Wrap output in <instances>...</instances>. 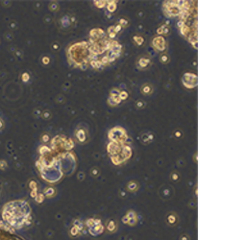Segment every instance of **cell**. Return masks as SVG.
<instances>
[{"label": "cell", "mask_w": 245, "mask_h": 240, "mask_svg": "<svg viewBox=\"0 0 245 240\" xmlns=\"http://www.w3.org/2000/svg\"><path fill=\"white\" fill-rule=\"evenodd\" d=\"M67 56L69 62L74 65L81 70H86L90 66L89 62L91 59V53L87 41L75 42L67 49Z\"/></svg>", "instance_id": "obj_1"}, {"label": "cell", "mask_w": 245, "mask_h": 240, "mask_svg": "<svg viewBox=\"0 0 245 240\" xmlns=\"http://www.w3.org/2000/svg\"><path fill=\"white\" fill-rule=\"evenodd\" d=\"M107 151L111 157V161L115 165H120L125 161H127L133 154V151L130 146L126 144H119L115 142H110L107 145Z\"/></svg>", "instance_id": "obj_2"}, {"label": "cell", "mask_w": 245, "mask_h": 240, "mask_svg": "<svg viewBox=\"0 0 245 240\" xmlns=\"http://www.w3.org/2000/svg\"><path fill=\"white\" fill-rule=\"evenodd\" d=\"M190 1H184V0L165 1L162 3V11L166 17H179L182 12L190 7Z\"/></svg>", "instance_id": "obj_3"}, {"label": "cell", "mask_w": 245, "mask_h": 240, "mask_svg": "<svg viewBox=\"0 0 245 240\" xmlns=\"http://www.w3.org/2000/svg\"><path fill=\"white\" fill-rule=\"evenodd\" d=\"M108 137L111 140V142H115L119 144H125V142L128 139V135L126 132V130L120 126H116V127L112 128L109 131Z\"/></svg>", "instance_id": "obj_4"}, {"label": "cell", "mask_w": 245, "mask_h": 240, "mask_svg": "<svg viewBox=\"0 0 245 240\" xmlns=\"http://www.w3.org/2000/svg\"><path fill=\"white\" fill-rule=\"evenodd\" d=\"M198 78L193 72H186L182 77V84L187 90H193L197 86Z\"/></svg>", "instance_id": "obj_5"}, {"label": "cell", "mask_w": 245, "mask_h": 240, "mask_svg": "<svg viewBox=\"0 0 245 240\" xmlns=\"http://www.w3.org/2000/svg\"><path fill=\"white\" fill-rule=\"evenodd\" d=\"M151 45L154 48V50H156L157 52L165 53L166 50H167L168 43H167V41L165 40V37L156 36V37H154L153 39H152Z\"/></svg>", "instance_id": "obj_6"}, {"label": "cell", "mask_w": 245, "mask_h": 240, "mask_svg": "<svg viewBox=\"0 0 245 240\" xmlns=\"http://www.w3.org/2000/svg\"><path fill=\"white\" fill-rule=\"evenodd\" d=\"M107 37L106 32L101 28H93L90 31L89 34V43H93L98 41H101Z\"/></svg>", "instance_id": "obj_7"}, {"label": "cell", "mask_w": 245, "mask_h": 240, "mask_svg": "<svg viewBox=\"0 0 245 240\" xmlns=\"http://www.w3.org/2000/svg\"><path fill=\"white\" fill-rule=\"evenodd\" d=\"M152 65V62L150 60L149 57L147 56H141L140 58H137V62H136V65H137V68L140 69V70L143 71V70H146L148 69L150 66Z\"/></svg>", "instance_id": "obj_8"}, {"label": "cell", "mask_w": 245, "mask_h": 240, "mask_svg": "<svg viewBox=\"0 0 245 240\" xmlns=\"http://www.w3.org/2000/svg\"><path fill=\"white\" fill-rule=\"evenodd\" d=\"M75 136H76L77 141L79 143H85L89 139V134H87V129L80 127L79 129H77L76 132H75Z\"/></svg>", "instance_id": "obj_9"}, {"label": "cell", "mask_w": 245, "mask_h": 240, "mask_svg": "<svg viewBox=\"0 0 245 240\" xmlns=\"http://www.w3.org/2000/svg\"><path fill=\"white\" fill-rule=\"evenodd\" d=\"M89 65L93 69H95V70H101V69L104 68V66L102 65V64H101V62H100L99 58H96V57H91L90 62H89Z\"/></svg>", "instance_id": "obj_10"}, {"label": "cell", "mask_w": 245, "mask_h": 240, "mask_svg": "<svg viewBox=\"0 0 245 240\" xmlns=\"http://www.w3.org/2000/svg\"><path fill=\"white\" fill-rule=\"evenodd\" d=\"M170 32H171V29L167 24H162L158 29H157V35L162 36V37L169 36L170 35Z\"/></svg>", "instance_id": "obj_11"}, {"label": "cell", "mask_w": 245, "mask_h": 240, "mask_svg": "<svg viewBox=\"0 0 245 240\" xmlns=\"http://www.w3.org/2000/svg\"><path fill=\"white\" fill-rule=\"evenodd\" d=\"M140 92L143 95H151V94L154 92V87L151 84L149 83H145L143 84L140 87Z\"/></svg>", "instance_id": "obj_12"}, {"label": "cell", "mask_w": 245, "mask_h": 240, "mask_svg": "<svg viewBox=\"0 0 245 240\" xmlns=\"http://www.w3.org/2000/svg\"><path fill=\"white\" fill-rule=\"evenodd\" d=\"M89 231L91 232V235H100V233L103 232L104 228H103L101 222H100V223H97V224H95L94 226L91 227V228H89Z\"/></svg>", "instance_id": "obj_13"}, {"label": "cell", "mask_w": 245, "mask_h": 240, "mask_svg": "<svg viewBox=\"0 0 245 240\" xmlns=\"http://www.w3.org/2000/svg\"><path fill=\"white\" fill-rule=\"evenodd\" d=\"M106 9H107V12H110V14H114V12H115L117 11V1H115V0H111V1H107Z\"/></svg>", "instance_id": "obj_14"}, {"label": "cell", "mask_w": 245, "mask_h": 240, "mask_svg": "<svg viewBox=\"0 0 245 240\" xmlns=\"http://www.w3.org/2000/svg\"><path fill=\"white\" fill-rule=\"evenodd\" d=\"M132 41H133L134 44L137 46H142L144 43H145V39L141 36V35H139V34H136L133 36L132 37Z\"/></svg>", "instance_id": "obj_15"}, {"label": "cell", "mask_w": 245, "mask_h": 240, "mask_svg": "<svg viewBox=\"0 0 245 240\" xmlns=\"http://www.w3.org/2000/svg\"><path fill=\"white\" fill-rule=\"evenodd\" d=\"M154 139V135L152 132H145L141 136V140L144 144H149L151 143Z\"/></svg>", "instance_id": "obj_16"}, {"label": "cell", "mask_w": 245, "mask_h": 240, "mask_svg": "<svg viewBox=\"0 0 245 240\" xmlns=\"http://www.w3.org/2000/svg\"><path fill=\"white\" fill-rule=\"evenodd\" d=\"M107 37H108V39L110 41H115L116 37H117V34L115 32V29H114V25L112 26H110L107 30V33H106Z\"/></svg>", "instance_id": "obj_17"}, {"label": "cell", "mask_w": 245, "mask_h": 240, "mask_svg": "<svg viewBox=\"0 0 245 240\" xmlns=\"http://www.w3.org/2000/svg\"><path fill=\"white\" fill-rule=\"evenodd\" d=\"M108 105L111 106V107H116L118 105H120L122 102H121V100L119 99V97H109L108 98Z\"/></svg>", "instance_id": "obj_18"}, {"label": "cell", "mask_w": 245, "mask_h": 240, "mask_svg": "<svg viewBox=\"0 0 245 240\" xmlns=\"http://www.w3.org/2000/svg\"><path fill=\"white\" fill-rule=\"evenodd\" d=\"M140 188V185L137 182L135 181H131L127 184V189L130 192H136L137 189Z\"/></svg>", "instance_id": "obj_19"}, {"label": "cell", "mask_w": 245, "mask_h": 240, "mask_svg": "<svg viewBox=\"0 0 245 240\" xmlns=\"http://www.w3.org/2000/svg\"><path fill=\"white\" fill-rule=\"evenodd\" d=\"M107 1H108V0H94L93 5L95 6L97 9H104L106 8Z\"/></svg>", "instance_id": "obj_20"}, {"label": "cell", "mask_w": 245, "mask_h": 240, "mask_svg": "<svg viewBox=\"0 0 245 240\" xmlns=\"http://www.w3.org/2000/svg\"><path fill=\"white\" fill-rule=\"evenodd\" d=\"M160 62L162 65H167L170 62V56L166 53H162L160 55Z\"/></svg>", "instance_id": "obj_21"}, {"label": "cell", "mask_w": 245, "mask_h": 240, "mask_svg": "<svg viewBox=\"0 0 245 240\" xmlns=\"http://www.w3.org/2000/svg\"><path fill=\"white\" fill-rule=\"evenodd\" d=\"M117 23L124 29V28H127L130 25V19L127 17H121L120 19L117 21Z\"/></svg>", "instance_id": "obj_22"}, {"label": "cell", "mask_w": 245, "mask_h": 240, "mask_svg": "<svg viewBox=\"0 0 245 240\" xmlns=\"http://www.w3.org/2000/svg\"><path fill=\"white\" fill-rule=\"evenodd\" d=\"M119 99L121 100V102H124V101H126L128 98H129V92L126 91V90H120V93H119L118 95Z\"/></svg>", "instance_id": "obj_23"}, {"label": "cell", "mask_w": 245, "mask_h": 240, "mask_svg": "<svg viewBox=\"0 0 245 240\" xmlns=\"http://www.w3.org/2000/svg\"><path fill=\"white\" fill-rule=\"evenodd\" d=\"M120 90L118 87H114L112 88L110 90V93H109V97H117L119 95V93H120Z\"/></svg>", "instance_id": "obj_24"}, {"label": "cell", "mask_w": 245, "mask_h": 240, "mask_svg": "<svg viewBox=\"0 0 245 240\" xmlns=\"http://www.w3.org/2000/svg\"><path fill=\"white\" fill-rule=\"evenodd\" d=\"M136 108H137V110H143L144 108H145L146 107V103L144 102L143 100H137V102H136Z\"/></svg>", "instance_id": "obj_25"}, {"label": "cell", "mask_w": 245, "mask_h": 240, "mask_svg": "<svg viewBox=\"0 0 245 240\" xmlns=\"http://www.w3.org/2000/svg\"><path fill=\"white\" fill-rule=\"evenodd\" d=\"M176 221H177V217H176V215H175L174 213H170L167 216V222H168V224L173 225V224L176 223Z\"/></svg>", "instance_id": "obj_26"}, {"label": "cell", "mask_w": 245, "mask_h": 240, "mask_svg": "<svg viewBox=\"0 0 245 240\" xmlns=\"http://www.w3.org/2000/svg\"><path fill=\"white\" fill-rule=\"evenodd\" d=\"M107 229H108L110 231H115L116 229V224L114 220H111L108 222V226H107Z\"/></svg>", "instance_id": "obj_27"}, {"label": "cell", "mask_w": 245, "mask_h": 240, "mask_svg": "<svg viewBox=\"0 0 245 240\" xmlns=\"http://www.w3.org/2000/svg\"><path fill=\"white\" fill-rule=\"evenodd\" d=\"M100 173H101V172H100V169L97 168V167H93L91 170V177H98L100 175Z\"/></svg>", "instance_id": "obj_28"}, {"label": "cell", "mask_w": 245, "mask_h": 240, "mask_svg": "<svg viewBox=\"0 0 245 240\" xmlns=\"http://www.w3.org/2000/svg\"><path fill=\"white\" fill-rule=\"evenodd\" d=\"M74 224H75V228H76V229H77L79 231L83 230V228H84V225L82 224V222H81L80 220H76V221H75V222H74Z\"/></svg>", "instance_id": "obj_29"}, {"label": "cell", "mask_w": 245, "mask_h": 240, "mask_svg": "<svg viewBox=\"0 0 245 240\" xmlns=\"http://www.w3.org/2000/svg\"><path fill=\"white\" fill-rule=\"evenodd\" d=\"M162 192H163V193H165V194H162V195H161V196H162V198H165V195H166V196H167V198H169V197H170V196H171V195H172V194L170 193V190H171V189H170V188H167V190H165V188H163V187H162Z\"/></svg>", "instance_id": "obj_30"}, {"label": "cell", "mask_w": 245, "mask_h": 240, "mask_svg": "<svg viewBox=\"0 0 245 240\" xmlns=\"http://www.w3.org/2000/svg\"><path fill=\"white\" fill-rule=\"evenodd\" d=\"M114 29H115V32L117 35H118V34L120 33L121 31L123 30V28H122V27L120 26V25L118 24V23H116L115 25H114Z\"/></svg>", "instance_id": "obj_31"}, {"label": "cell", "mask_w": 245, "mask_h": 240, "mask_svg": "<svg viewBox=\"0 0 245 240\" xmlns=\"http://www.w3.org/2000/svg\"><path fill=\"white\" fill-rule=\"evenodd\" d=\"M170 177H171L172 181H174V182H177V181H179V179H180V176H179V174H178L177 172H173V173H171Z\"/></svg>", "instance_id": "obj_32"}, {"label": "cell", "mask_w": 245, "mask_h": 240, "mask_svg": "<svg viewBox=\"0 0 245 240\" xmlns=\"http://www.w3.org/2000/svg\"><path fill=\"white\" fill-rule=\"evenodd\" d=\"M50 9H51V11H57L58 4L57 3H52L51 5H50Z\"/></svg>", "instance_id": "obj_33"}, {"label": "cell", "mask_w": 245, "mask_h": 240, "mask_svg": "<svg viewBox=\"0 0 245 240\" xmlns=\"http://www.w3.org/2000/svg\"><path fill=\"white\" fill-rule=\"evenodd\" d=\"M182 135H183V134H182V132H181L180 130H176L175 132H174V136H175L176 137H181Z\"/></svg>", "instance_id": "obj_34"}, {"label": "cell", "mask_w": 245, "mask_h": 240, "mask_svg": "<svg viewBox=\"0 0 245 240\" xmlns=\"http://www.w3.org/2000/svg\"><path fill=\"white\" fill-rule=\"evenodd\" d=\"M180 240H190V238H188L187 235H182V237L180 238Z\"/></svg>", "instance_id": "obj_35"}]
</instances>
